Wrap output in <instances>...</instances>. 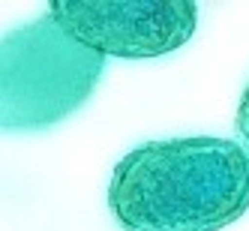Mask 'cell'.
<instances>
[{
  "mask_svg": "<svg viewBox=\"0 0 249 231\" xmlns=\"http://www.w3.org/2000/svg\"><path fill=\"white\" fill-rule=\"evenodd\" d=\"M108 210L123 231H222L249 210V156L216 135L147 141L114 165Z\"/></svg>",
  "mask_w": 249,
  "mask_h": 231,
  "instance_id": "cell-1",
  "label": "cell"
},
{
  "mask_svg": "<svg viewBox=\"0 0 249 231\" xmlns=\"http://www.w3.org/2000/svg\"><path fill=\"white\" fill-rule=\"evenodd\" d=\"M234 129H237V144L246 150L249 156V84L240 96V105H237V117H234Z\"/></svg>",
  "mask_w": 249,
  "mask_h": 231,
  "instance_id": "cell-4",
  "label": "cell"
},
{
  "mask_svg": "<svg viewBox=\"0 0 249 231\" xmlns=\"http://www.w3.org/2000/svg\"><path fill=\"white\" fill-rule=\"evenodd\" d=\"M105 57L51 18L12 27L0 39V126L39 132L72 117L93 96Z\"/></svg>",
  "mask_w": 249,
  "mask_h": 231,
  "instance_id": "cell-2",
  "label": "cell"
},
{
  "mask_svg": "<svg viewBox=\"0 0 249 231\" xmlns=\"http://www.w3.org/2000/svg\"><path fill=\"white\" fill-rule=\"evenodd\" d=\"M48 15L96 54L123 60L171 54L198 27L192 0H51Z\"/></svg>",
  "mask_w": 249,
  "mask_h": 231,
  "instance_id": "cell-3",
  "label": "cell"
}]
</instances>
